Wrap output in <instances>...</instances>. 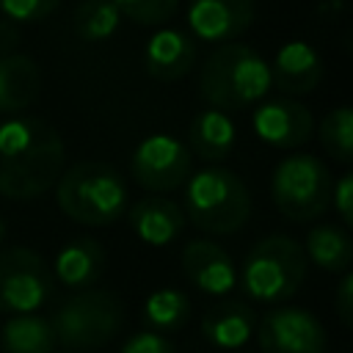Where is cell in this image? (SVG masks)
<instances>
[{
    "mask_svg": "<svg viewBox=\"0 0 353 353\" xmlns=\"http://www.w3.org/2000/svg\"><path fill=\"white\" fill-rule=\"evenodd\" d=\"M119 353H179L163 334H157V331H138V334H132L124 345H121V350Z\"/></svg>",
    "mask_w": 353,
    "mask_h": 353,
    "instance_id": "f1b7e54d",
    "label": "cell"
},
{
    "mask_svg": "<svg viewBox=\"0 0 353 353\" xmlns=\"http://www.w3.org/2000/svg\"><path fill=\"white\" fill-rule=\"evenodd\" d=\"M141 314H143V323L149 331L171 334V331L185 328V323L190 320V301L185 292H179L174 287H163V290L149 292Z\"/></svg>",
    "mask_w": 353,
    "mask_h": 353,
    "instance_id": "603a6c76",
    "label": "cell"
},
{
    "mask_svg": "<svg viewBox=\"0 0 353 353\" xmlns=\"http://www.w3.org/2000/svg\"><path fill=\"white\" fill-rule=\"evenodd\" d=\"M61 6V0H0V11L6 19L17 22V25H33L47 19L55 8Z\"/></svg>",
    "mask_w": 353,
    "mask_h": 353,
    "instance_id": "4316f807",
    "label": "cell"
},
{
    "mask_svg": "<svg viewBox=\"0 0 353 353\" xmlns=\"http://www.w3.org/2000/svg\"><path fill=\"white\" fill-rule=\"evenodd\" d=\"M19 44H22V30H19V25L3 17V19H0V55L17 52Z\"/></svg>",
    "mask_w": 353,
    "mask_h": 353,
    "instance_id": "4dcf8cb0",
    "label": "cell"
},
{
    "mask_svg": "<svg viewBox=\"0 0 353 353\" xmlns=\"http://www.w3.org/2000/svg\"><path fill=\"white\" fill-rule=\"evenodd\" d=\"M317 138L323 143V149L331 154V160L347 165L353 163V110L350 105H336L334 110H328L320 121Z\"/></svg>",
    "mask_w": 353,
    "mask_h": 353,
    "instance_id": "d4e9b609",
    "label": "cell"
},
{
    "mask_svg": "<svg viewBox=\"0 0 353 353\" xmlns=\"http://www.w3.org/2000/svg\"><path fill=\"white\" fill-rule=\"evenodd\" d=\"M339 284H336V292H334V309H336V317L345 328H350L353 323V276L350 270L339 273Z\"/></svg>",
    "mask_w": 353,
    "mask_h": 353,
    "instance_id": "f546056e",
    "label": "cell"
},
{
    "mask_svg": "<svg viewBox=\"0 0 353 353\" xmlns=\"http://www.w3.org/2000/svg\"><path fill=\"white\" fill-rule=\"evenodd\" d=\"M41 88V69L25 52L0 55V113L17 116L30 108Z\"/></svg>",
    "mask_w": 353,
    "mask_h": 353,
    "instance_id": "ac0fdd59",
    "label": "cell"
},
{
    "mask_svg": "<svg viewBox=\"0 0 353 353\" xmlns=\"http://www.w3.org/2000/svg\"><path fill=\"white\" fill-rule=\"evenodd\" d=\"M303 254L325 273H345L353 262V240L347 234V226L339 223L312 226L306 234Z\"/></svg>",
    "mask_w": 353,
    "mask_h": 353,
    "instance_id": "44dd1931",
    "label": "cell"
},
{
    "mask_svg": "<svg viewBox=\"0 0 353 353\" xmlns=\"http://www.w3.org/2000/svg\"><path fill=\"white\" fill-rule=\"evenodd\" d=\"M105 270V248L94 237H77L66 243L52 262V279L69 290L91 287Z\"/></svg>",
    "mask_w": 353,
    "mask_h": 353,
    "instance_id": "d6986e66",
    "label": "cell"
},
{
    "mask_svg": "<svg viewBox=\"0 0 353 353\" xmlns=\"http://www.w3.org/2000/svg\"><path fill=\"white\" fill-rule=\"evenodd\" d=\"M320 77H323V58L312 44L301 39L281 44L270 63V85H276L287 97L312 94Z\"/></svg>",
    "mask_w": 353,
    "mask_h": 353,
    "instance_id": "9a60e30c",
    "label": "cell"
},
{
    "mask_svg": "<svg viewBox=\"0 0 353 353\" xmlns=\"http://www.w3.org/2000/svg\"><path fill=\"white\" fill-rule=\"evenodd\" d=\"M124 309L110 290H80L66 298L52 314V331L58 345L66 350H97L105 347L121 328Z\"/></svg>",
    "mask_w": 353,
    "mask_h": 353,
    "instance_id": "52a82bcc",
    "label": "cell"
},
{
    "mask_svg": "<svg viewBox=\"0 0 353 353\" xmlns=\"http://www.w3.org/2000/svg\"><path fill=\"white\" fill-rule=\"evenodd\" d=\"M113 6L119 8L121 19H130L141 28H154L176 14L179 0H113Z\"/></svg>",
    "mask_w": 353,
    "mask_h": 353,
    "instance_id": "484cf974",
    "label": "cell"
},
{
    "mask_svg": "<svg viewBox=\"0 0 353 353\" xmlns=\"http://www.w3.org/2000/svg\"><path fill=\"white\" fill-rule=\"evenodd\" d=\"M185 210L174 201V199H165L160 193H152V196H143L132 204L130 210V226L132 232L138 234L141 243L146 245H154V248H163V245H171L182 229H185Z\"/></svg>",
    "mask_w": 353,
    "mask_h": 353,
    "instance_id": "2e32d148",
    "label": "cell"
},
{
    "mask_svg": "<svg viewBox=\"0 0 353 353\" xmlns=\"http://www.w3.org/2000/svg\"><path fill=\"white\" fill-rule=\"evenodd\" d=\"M234 138H237V130L232 116L218 108L199 110L188 127L190 154H199V160H207V163L226 160L234 149Z\"/></svg>",
    "mask_w": 353,
    "mask_h": 353,
    "instance_id": "ffe728a7",
    "label": "cell"
},
{
    "mask_svg": "<svg viewBox=\"0 0 353 353\" xmlns=\"http://www.w3.org/2000/svg\"><path fill=\"white\" fill-rule=\"evenodd\" d=\"M251 127L259 141L273 149H298L314 135V116L306 105L292 97L256 102Z\"/></svg>",
    "mask_w": 353,
    "mask_h": 353,
    "instance_id": "8fae6325",
    "label": "cell"
},
{
    "mask_svg": "<svg viewBox=\"0 0 353 353\" xmlns=\"http://www.w3.org/2000/svg\"><path fill=\"white\" fill-rule=\"evenodd\" d=\"M196 63V39L179 28H160L143 47V69L160 83L185 77Z\"/></svg>",
    "mask_w": 353,
    "mask_h": 353,
    "instance_id": "5bb4252c",
    "label": "cell"
},
{
    "mask_svg": "<svg viewBox=\"0 0 353 353\" xmlns=\"http://www.w3.org/2000/svg\"><path fill=\"white\" fill-rule=\"evenodd\" d=\"M6 240V221H3V215H0V243Z\"/></svg>",
    "mask_w": 353,
    "mask_h": 353,
    "instance_id": "1f68e13d",
    "label": "cell"
},
{
    "mask_svg": "<svg viewBox=\"0 0 353 353\" xmlns=\"http://www.w3.org/2000/svg\"><path fill=\"white\" fill-rule=\"evenodd\" d=\"M256 325V314L243 301H221L201 317V336L221 350H237L243 347Z\"/></svg>",
    "mask_w": 353,
    "mask_h": 353,
    "instance_id": "e0dca14e",
    "label": "cell"
},
{
    "mask_svg": "<svg viewBox=\"0 0 353 353\" xmlns=\"http://www.w3.org/2000/svg\"><path fill=\"white\" fill-rule=\"evenodd\" d=\"M331 204L342 221V226H353V174L345 171L331 182Z\"/></svg>",
    "mask_w": 353,
    "mask_h": 353,
    "instance_id": "83f0119b",
    "label": "cell"
},
{
    "mask_svg": "<svg viewBox=\"0 0 353 353\" xmlns=\"http://www.w3.org/2000/svg\"><path fill=\"white\" fill-rule=\"evenodd\" d=\"M306 262L309 259L298 240L287 234H270L251 245L237 279L251 301L284 303L301 290L306 279Z\"/></svg>",
    "mask_w": 353,
    "mask_h": 353,
    "instance_id": "5b68a950",
    "label": "cell"
},
{
    "mask_svg": "<svg viewBox=\"0 0 353 353\" xmlns=\"http://www.w3.org/2000/svg\"><path fill=\"white\" fill-rule=\"evenodd\" d=\"M3 353H55L58 339L52 323L39 317L36 312L11 314L0 328Z\"/></svg>",
    "mask_w": 353,
    "mask_h": 353,
    "instance_id": "7402d4cb",
    "label": "cell"
},
{
    "mask_svg": "<svg viewBox=\"0 0 353 353\" xmlns=\"http://www.w3.org/2000/svg\"><path fill=\"white\" fill-rule=\"evenodd\" d=\"M262 353H325L328 336L317 314L301 306H276L254 325Z\"/></svg>",
    "mask_w": 353,
    "mask_h": 353,
    "instance_id": "30bf717a",
    "label": "cell"
},
{
    "mask_svg": "<svg viewBox=\"0 0 353 353\" xmlns=\"http://www.w3.org/2000/svg\"><path fill=\"white\" fill-rule=\"evenodd\" d=\"M182 270L188 281L207 295H226L237 284V268L226 248L196 237L182 248Z\"/></svg>",
    "mask_w": 353,
    "mask_h": 353,
    "instance_id": "4fadbf2b",
    "label": "cell"
},
{
    "mask_svg": "<svg viewBox=\"0 0 353 353\" xmlns=\"http://www.w3.org/2000/svg\"><path fill=\"white\" fill-rule=\"evenodd\" d=\"M270 91V63L251 47L223 41L199 72V94L210 108L223 113L254 108Z\"/></svg>",
    "mask_w": 353,
    "mask_h": 353,
    "instance_id": "7a4b0ae2",
    "label": "cell"
},
{
    "mask_svg": "<svg viewBox=\"0 0 353 353\" xmlns=\"http://www.w3.org/2000/svg\"><path fill=\"white\" fill-rule=\"evenodd\" d=\"M331 171L320 157L306 152L287 154L273 168L270 199L292 223L317 221L331 207Z\"/></svg>",
    "mask_w": 353,
    "mask_h": 353,
    "instance_id": "8992f818",
    "label": "cell"
},
{
    "mask_svg": "<svg viewBox=\"0 0 353 353\" xmlns=\"http://www.w3.org/2000/svg\"><path fill=\"white\" fill-rule=\"evenodd\" d=\"M121 25V14L113 0H83L72 14V28L83 41H105Z\"/></svg>",
    "mask_w": 353,
    "mask_h": 353,
    "instance_id": "cb8c5ba5",
    "label": "cell"
},
{
    "mask_svg": "<svg viewBox=\"0 0 353 353\" xmlns=\"http://www.w3.org/2000/svg\"><path fill=\"white\" fill-rule=\"evenodd\" d=\"M66 163L61 132L36 116L0 121V196L30 201L50 190Z\"/></svg>",
    "mask_w": 353,
    "mask_h": 353,
    "instance_id": "6da1fadb",
    "label": "cell"
},
{
    "mask_svg": "<svg viewBox=\"0 0 353 353\" xmlns=\"http://www.w3.org/2000/svg\"><path fill=\"white\" fill-rule=\"evenodd\" d=\"M55 290L50 265L33 248H3L0 251V312L28 314L41 309Z\"/></svg>",
    "mask_w": 353,
    "mask_h": 353,
    "instance_id": "ba28073f",
    "label": "cell"
},
{
    "mask_svg": "<svg viewBox=\"0 0 353 353\" xmlns=\"http://www.w3.org/2000/svg\"><path fill=\"white\" fill-rule=\"evenodd\" d=\"M132 182L149 193H168L188 182L193 174V154L190 149L176 141L174 135L154 132L146 135L130 157Z\"/></svg>",
    "mask_w": 353,
    "mask_h": 353,
    "instance_id": "9c48e42d",
    "label": "cell"
},
{
    "mask_svg": "<svg viewBox=\"0 0 353 353\" xmlns=\"http://www.w3.org/2000/svg\"><path fill=\"white\" fill-rule=\"evenodd\" d=\"M254 0H188V28L193 39L223 44L245 33L254 22Z\"/></svg>",
    "mask_w": 353,
    "mask_h": 353,
    "instance_id": "7c38bea8",
    "label": "cell"
},
{
    "mask_svg": "<svg viewBox=\"0 0 353 353\" xmlns=\"http://www.w3.org/2000/svg\"><path fill=\"white\" fill-rule=\"evenodd\" d=\"M251 215V193L245 182L223 168L210 165L185 182V218L207 234H232Z\"/></svg>",
    "mask_w": 353,
    "mask_h": 353,
    "instance_id": "277c9868",
    "label": "cell"
},
{
    "mask_svg": "<svg viewBox=\"0 0 353 353\" xmlns=\"http://www.w3.org/2000/svg\"><path fill=\"white\" fill-rule=\"evenodd\" d=\"M58 210L83 226H108L127 212L130 188L124 176L99 160H83L61 171L55 182Z\"/></svg>",
    "mask_w": 353,
    "mask_h": 353,
    "instance_id": "3957f363",
    "label": "cell"
}]
</instances>
